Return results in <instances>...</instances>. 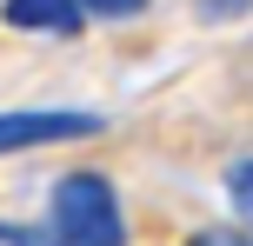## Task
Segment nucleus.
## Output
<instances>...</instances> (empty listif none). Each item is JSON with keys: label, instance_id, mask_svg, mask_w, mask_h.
I'll return each mask as SVG.
<instances>
[{"label": "nucleus", "instance_id": "f257e3e1", "mask_svg": "<svg viewBox=\"0 0 253 246\" xmlns=\"http://www.w3.org/2000/svg\"><path fill=\"white\" fill-rule=\"evenodd\" d=\"M47 233L53 246H126L114 180L107 173H60L47 200Z\"/></svg>", "mask_w": 253, "mask_h": 246}, {"label": "nucleus", "instance_id": "f03ea898", "mask_svg": "<svg viewBox=\"0 0 253 246\" xmlns=\"http://www.w3.org/2000/svg\"><path fill=\"white\" fill-rule=\"evenodd\" d=\"M107 120L100 113H0V153H27V146L53 140H93Z\"/></svg>", "mask_w": 253, "mask_h": 246}, {"label": "nucleus", "instance_id": "7ed1b4c3", "mask_svg": "<svg viewBox=\"0 0 253 246\" xmlns=\"http://www.w3.org/2000/svg\"><path fill=\"white\" fill-rule=\"evenodd\" d=\"M0 20H7V27H20V34L74 40L80 27H87V13H80L74 0H7V7H0Z\"/></svg>", "mask_w": 253, "mask_h": 246}, {"label": "nucleus", "instance_id": "20e7f679", "mask_svg": "<svg viewBox=\"0 0 253 246\" xmlns=\"http://www.w3.org/2000/svg\"><path fill=\"white\" fill-rule=\"evenodd\" d=\"M80 13H93V20H126V13H140L147 0H74Z\"/></svg>", "mask_w": 253, "mask_h": 246}, {"label": "nucleus", "instance_id": "39448f33", "mask_svg": "<svg viewBox=\"0 0 253 246\" xmlns=\"http://www.w3.org/2000/svg\"><path fill=\"white\" fill-rule=\"evenodd\" d=\"M227 193H233V213H253V167H247V160L227 173Z\"/></svg>", "mask_w": 253, "mask_h": 246}, {"label": "nucleus", "instance_id": "423d86ee", "mask_svg": "<svg viewBox=\"0 0 253 246\" xmlns=\"http://www.w3.org/2000/svg\"><path fill=\"white\" fill-rule=\"evenodd\" d=\"M193 13L200 20H233V13H247V0H193Z\"/></svg>", "mask_w": 253, "mask_h": 246}, {"label": "nucleus", "instance_id": "0eeeda50", "mask_svg": "<svg viewBox=\"0 0 253 246\" xmlns=\"http://www.w3.org/2000/svg\"><path fill=\"white\" fill-rule=\"evenodd\" d=\"M187 246H247L240 233H227V226H207V233H193Z\"/></svg>", "mask_w": 253, "mask_h": 246}]
</instances>
